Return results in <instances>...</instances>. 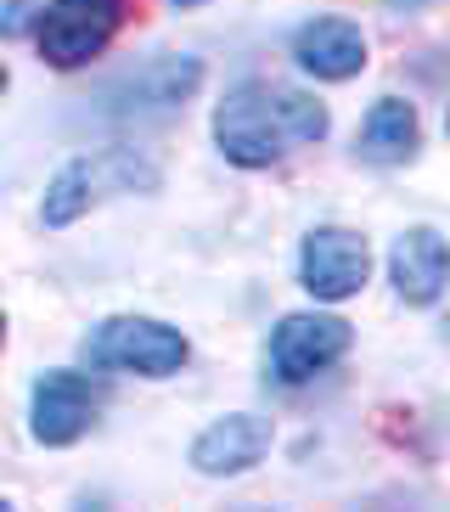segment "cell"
<instances>
[{"instance_id":"cell-1","label":"cell","mask_w":450,"mask_h":512,"mask_svg":"<svg viewBox=\"0 0 450 512\" xmlns=\"http://www.w3.org/2000/svg\"><path fill=\"white\" fill-rule=\"evenodd\" d=\"M321 136H327V107L315 96L293 91V85L248 79V85H237L214 107V141L242 169L276 164L282 152L304 147V141H321Z\"/></svg>"},{"instance_id":"cell-2","label":"cell","mask_w":450,"mask_h":512,"mask_svg":"<svg viewBox=\"0 0 450 512\" xmlns=\"http://www.w3.org/2000/svg\"><path fill=\"white\" fill-rule=\"evenodd\" d=\"M85 361L102 372H141V377H175L186 366V338L164 321L147 316H113L90 332Z\"/></svg>"},{"instance_id":"cell-3","label":"cell","mask_w":450,"mask_h":512,"mask_svg":"<svg viewBox=\"0 0 450 512\" xmlns=\"http://www.w3.org/2000/svg\"><path fill=\"white\" fill-rule=\"evenodd\" d=\"M152 181H158V169L141 164L130 147H107L96 158H74L51 181V192H45V226H68L90 203H102L107 192H135V186H152Z\"/></svg>"},{"instance_id":"cell-4","label":"cell","mask_w":450,"mask_h":512,"mask_svg":"<svg viewBox=\"0 0 450 512\" xmlns=\"http://www.w3.org/2000/svg\"><path fill=\"white\" fill-rule=\"evenodd\" d=\"M119 0H51L40 17H34V34H40V57L51 68H79L96 51L113 40L119 29Z\"/></svg>"},{"instance_id":"cell-5","label":"cell","mask_w":450,"mask_h":512,"mask_svg":"<svg viewBox=\"0 0 450 512\" xmlns=\"http://www.w3.org/2000/svg\"><path fill=\"white\" fill-rule=\"evenodd\" d=\"M349 349V321L338 316H287L270 338V372L282 383H310Z\"/></svg>"},{"instance_id":"cell-6","label":"cell","mask_w":450,"mask_h":512,"mask_svg":"<svg viewBox=\"0 0 450 512\" xmlns=\"http://www.w3.org/2000/svg\"><path fill=\"white\" fill-rule=\"evenodd\" d=\"M366 271H372L366 237H355V231H344V226H321V231L304 237L299 276L315 299H349V293H360Z\"/></svg>"},{"instance_id":"cell-7","label":"cell","mask_w":450,"mask_h":512,"mask_svg":"<svg viewBox=\"0 0 450 512\" xmlns=\"http://www.w3.org/2000/svg\"><path fill=\"white\" fill-rule=\"evenodd\" d=\"M102 394L85 372H45L34 383V439L40 445H74L96 422Z\"/></svg>"},{"instance_id":"cell-8","label":"cell","mask_w":450,"mask_h":512,"mask_svg":"<svg viewBox=\"0 0 450 512\" xmlns=\"http://www.w3.org/2000/svg\"><path fill=\"white\" fill-rule=\"evenodd\" d=\"M293 57H299L304 74L315 79H349L366 68V34L344 17H315L304 23L299 40H293Z\"/></svg>"},{"instance_id":"cell-9","label":"cell","mask_w":450,"mask_h":512,"mask_svg":"<svg viewBox=\"0 0 450 512\" xmlns=\"http://www.w3.org/2000/svg\"><path fill=\"white\" fill-rule=\"evenodd\" d=\"M265 451H270V422L237 411V417H225V422H214V428L197 434L192 462H197V473H214L220 479V473H248Z\"/></svg>"},{"instance_id":"cell-10","label":"cell","mask_w":450,"mask_h":512,"mask_svg":"<svg viewBox=\"0 0 450 512\" xmlns=\"http://www.w3.org/2000/svg\"><path fill=\"white\" fill-rule=\"evenodd\" d=\"M394 287L405 304H434L445 287V237L434 226H417L394 242Z\"/></svg>"},{"instance_id":"cell-11","label":"cell","mask_w":450,"mask_h":512,"mask_svg":"<svg viewBox=\"0 0 450 512\" xmlns=\"http://www.w3.org/2000/svg\"><path fill=\"white\" fill-rule=\"evenodd\" d=\"M411 152H417V113H411V102L383 96L360 124V158L366 164H405Z\"/></svg>"},{"instance_id":"cell-12","label":"cell","mask_w":450,"mask_h":512,"mask_svg":"<svg viewBox=\"0 0 450 512\" xmlns=\"http://www.w3.org/2000/svg\"><path fill=\"white\" fill-rule=\"evenodd\" d=\"M34 0H0V40H12V34L34 29Z\"/></svg>"},{"instance_id":"cell-13","label":"cell","mask_w":450,"mask_h":512,"mask_svg":"<svg viewBox=\"0 0 450 512\" xmlns=\"http://www.w3.org/2000/svg\"><path fill=\"white\" fill-rule=\"evenodd\" d=\"M169 6H203V0H169Z\"/></svg>"},{"instance_id":"cell-14","label":"cell","mask_w":450,"mask_h":512,"mask_svg":"<svg viewBox=\"0 0 450 512\" xmlns=\"http://www.w3.org/2000/svg\"><path fill=\"white\" fill-rule=\"evenodd\" d=\"M0 344H6V321H0Z\"/></svg>"},{"instance_id":"cell-15","label":"cell","mask_w":450,"mask_h":512,"mask_svg":"<svg viewBox=\"0 0 450 512\" xmlns=\"http://www.w3.org/2000/svg\"><path fill=\"white\" fill-rule=\"evenodd\" d=\"M0 91H6V68H0Z\"/></svg>"}]
</instances>
